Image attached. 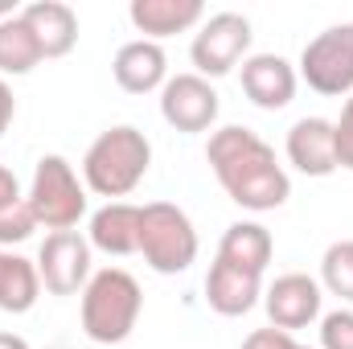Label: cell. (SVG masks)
<instances>
[{
	"mask_svg": "<svg viewBox=\"0 0 353 349\" xmlns=\"http://www.w3.org/2000/svg\"><path fill=\"white\" fill-rule=\"evenodd\" d=\"M205 161L218 177V185L226 189V197L251 214L279 210L292 197V177L275 161V148L243 123H226L210 132Z\"/></svg>",
	"mask_w": 353,
	"mask_h": 349,
	"instance_id": "obj_1",
	"label": "cell"
},
{
	"mask_svg": "<svg viewBox=\"0 0 353 349\" xmlns=\"http://www.w3.org/2000/svg\"><path fill=\"white\" fill-rule=\"evenodd\" d=\"M148 169H152V140L132 123H115L90 140L83 157V185L107 201H119L148 177Z\"/></svg>",
	"mask_w": 353,
	"mask_h": 349,
	"instance_id": "obj_2",
	"label": "cell"
},
{
	"mask_svg": "<svg viewBox=\"0 0 353 349\" xmlns=\"http://www.w3.org/2000/svg\"><path fill=\"white\" fill-rule=\"evenodd\" d=\"M144 312V296L136 275L123 267H103L83 288V333L94 346H119L132 337L136 321Z\"/></svg>",
	"mask_w": 353,
	"mask_h": 349,
	"instance_id": "obj_3",
	"label": "cell"
},
{
	"mask_svg": "<svg viewBox=\"0 0 353 349\" xmlns=\"http://www.w3.org/2000/svg\"><path fill=\"white\" fill-rule=\"evenodd\" d=\"M197 230L173 201H148L140 218V255L157 275H181L197 263Z\"/></svg>",
	"mask_w": 353,
	"mask_h": 349,
	"instance_id": "obj_4",
	"label": "cell"
},
{
	"mask_svg": "<svg viewBox=\"0 0 353 349\" xmlns=\"http://www.w3.org/2000/svg\"><path fill=\"white\" fill-rule=\"evenodd\" d=\"M29 206L37 214V226L54 230H74L87 218V185L79 181L74 165L58 152L41 157L33 169V185H29Z\"/></svg>",
	"mask_w": 353,
	"mask_h": 349,
	"instance_id": "obj_5",
	"label": "cell"
},
{
	"mask_svg": "<svg viewBox=\"0 0 353 349\" xmlns=\"http://www.w3.org/2000/svg\"><path fill=\"white\" fill-rule=\"evenodd\" d=\"M316 94H353V21L345 25H329L325 33H316L304 54H300V70H296Z\"/></svg>",
	"mask_w": 353,
	"mask_h": 349,
	"instance_id": "obj_6",
	"label": "cell"
},
{
	"mask_svg": "<svg viewBox=\"0 0 353 349\" xmlns=\"http://www.w3.org/2000/svg\"><path fill=\"white\" fill-rule=\"evenodd\" d=\"M251 21L243 12H214L201 21V29L193 33V46H189V58L197 66L201 79H222L230 74L239 62H247V50H251Z\"/></svg>",
	"mask_w": 353,
	"mask_h": 349,
	"instance_id": "obj_7",
	"label": "cell"
},
{
	"mask_svg": "<svg viewBox=\"0 0 353 349\" xmlns=\"http://www.w3.org/2000/svg\"><path fill=\"white\" fill-rule=\"evenodd\" d=\"M37 275H41V288L50 296H79L90 283V243L87 235L79 230H54L46 235L41 251H37Z\"/></svg>",
	"mask_w": 353,
	"mask_h": 349,
	"instance_id": "obj_8",
	"label": "cell"
},
{
	"mask_svg": "<svg viewBox=\"0 0 353 349\" xmlns=\"http://www.w3.org/2000/svg\"><path fill=\"white\" fill-rule=\"evenodd\" d=\"M218 90L210 87V79H201L197 70L193 74H173L165 87H161V115L165 123L176 132H210L218 123Z\"/></svg>",
	"mask_w": 353,
	"mask_h": 349,
	"instance_id": "obj_9",
	"label": "cell"
},
{
	"mask_svg": "<svg viewBox=\"0 0 353 349\" xmlns=\"http://www.w3.org/2000/svg\"><path fill=\"white\" fill-rule=\"evenodd\" d=\"M321 283L304 271H288L279 275L271 288L263 292V304H267V317L275 329L283 333H296V329H308L312 321H321Z\"/></svg>",
	"mask_w": 353,
	"mask_h": 349,
	"instance_id": "obj_10",
	"label": "cell"
},
{
	"mask_svg": "<svg viewBox=\"0 0 353 349\" xmlns=\"http://www.w3.org/2000/svg\"><path fill=\"white\" fill-rule=\"evenodd\" d=\"M239 79H243V94L263 111H283L296 99V87H300L296 66L279 54H251L243 62Z\"/></svg>",
	"mask_w": 353,
	"mask_h": 349,
	"instance_id": "obj_11",
	"label": "cell"
},
{
	"mask_svg": "<svg viewBox=\"0 0 353 349\" xmlns=\"http://www.w3.org/2000/svg\"><path fill=\"white\" fill-rule=\"evenodd\" d=\"M288 161L304 177H329L337 173V144H333V119L325 115H304L288 128Z\"/></svg>",
	"mask_w": 353,
	"mask_h": 349,
	"instance_id": "obj_12",
	"label": "cell"
},
{
	"mask_svg": "<svg viewBox=\"0 0 353 349\" xmlns=\"http://www.w3.org/2000/svg\"><path fill=\"white\" fill-rule=\"evenodd\" d=\"M140 218H144V206H132V201H107L90 214L87 226V243L90 251H103V255H140Z\"/></svg>",
	"mask_w": 353,
	"mask_h": 349,
	"instance_id": "obj_13",
	"label": "cell"
},
{
	"mask_svg": "<svg viewBox=\"0 0 353 349\" xmlns=\"http://www.w3.org/2000/svg\"><path fill=\"white\" fill-rule=\"evenodd\" d=\"M111 74L115 83L128 90V94H152L169 83V58L161 50V41H123L115 50V62H111Z\"/></svg>",
	"mask_w": 353,
	"mask_h": 349,
	"instance_id": "obj_14",
	"label": "cell"
},
{
	"mask_svg": "<svg viewBox=\"0 0 353 349\" xmlns=\"http://www.w3.org/2000/svg\"><path fill=\"white\" fill-rule=\"evenodd\" d=\"M263 296V275H251L243 267L214 259L205 271V304L218 317H247Z\"/></svg>",
	"mask_w": 353,
	"mask_h": 349,
	"instance_id": "obj_15",
	"label": "cell"
},
{
	"mask_svg": "<svg viewBox=\"0 0 353 349\" xmlns=\"http://www.w3.org/2000/svg\"><path fill=\"white\" fill-rule=\"evenodd\" d=\"M128 17L136 33H144V41H165L173 33H189L193 25H201L205 4L201 0H132Z\"/></svg>",
	"mask_w": 353,
	"mask_h": 349,
	"instance_id": "obj_16",
	"label": "cell"
},
{
	"mask_svg": "<svg viewBox=\"0 0 353 349\" xmlns=\"http://www.w3.org/2000/svg\"><path fill=\"white\" fill-rule=\"evenodd\" d=\"M25 25L33 29L46 58H66L79 46V12L62 0H33L21 8Z\"/></svg>",
	"mask_w": 353,
	"mask_h": 349,
	"instance_id": "obj_17",
	"label": "cell"
},
{
	"mask_svg": "<svg viewBox=\"0 0 353 349\" xmlns=\"http://www.w3.org/2000/svg\"><path fill=\"white\" fill-rule=\"evenodd\" d=\"M271 255H275V239L263 222H234V226H226V235L218 243V259L230 267H243L251 275H263Z\"/></svg>",
	"mask_w": 353,
	"mask_h": 349,
	"instance_id": "obj_18",
	"label": "cell"
},
{
	"mask_svg": "<svg viewBox=\"0 0 353 349\" xmlns=\"http://www.w3.org/2000/svg\"><path fill=\"white\" fill-rule=\"evenodd\" d=\"M41 296V275H37V263L17 255V251H4L0 247V312H29Z\"/></svg>",
	"mask_w": 353,
	"mask_h": 349,
	"instance_id": "obj_19",
	"label": "cell"
},
{
	"mask_svg": "<svg viewBox=\"0 0 353 349\" xmlns=\"http://www.w3.org/2000/svg\"><path fill=\"white\" fill-rule=\"evenodd\" d=\"M41 62H46V54H41L33 29L25 25V17L21 12L17 17H4L0 21V79H8V74L21 79V74H29Z\"/></svg>",
	"mask_w": 353,
	"mask_h": 349,
	"instance_id": "obj_20",
	"label": "cell"
},
{
	"mask_svg": "<svg viewBox=\"0 0 353 349\" xmlns=\"http://www.w3.org/2000/svg\"><path fill=\"white\" fill-rule=\"evenodd\" d=\"M321 288L337 300L353 304V239L333 243L325 255H321Z\"/></svg>",
	"mask_w": 353,
	"mask_h": 349,
	"instance_id": "obj_21",
	"label": "cell"
},
{
	"mask_svg": "<svg viewBox=\"0 0 353 349\" xmlns=\"http://www.w3.org/2000/svg\"><path fill=\"white\" fill-rule=\"evenodd\" d=\"M33 230H37V214H33L29 197H21V201H12V206L0 210V247H17Z\"/></svg>",
	"mask_w": 353,
	"mask_h": 349,
	"instance_id": "obj_22",
	"label": "cell"
},
{
	"mask_svg": "<svg viewBox=\"0 0 353 349\" xmlns=\"http://www.w3.org/2000/svg\"><path fill=\"white\" fill-rule=\"evenodd\" d=\"M321 349H353V308H333L321 317Z\"/></svg>",
	"mask_w": 353,
	"mask_h": 349,
	"instance_id": "obj_23",
	"label": "cell"
},
{
	"mask_svg": "<svg viewBox=\"0 0 353 349\" xmlns=\"http://www.w3.org/2000/svg\"><path fill=\"white\" fill-rule=\"evenodd\" d=\"M333 144H337V169L353 173V94L341 107V119H333Z\"/></svg>",
	"mask_w": 353,
	"mask_h": 349,
	"instance_id": "obj_24",
	"label": "cell"
},
{
	"mask_svg": "<svg viewBox=\"0 0 353 349\" xmlns=\"http://www.w3.org/2000/svg\"><path fill=\"white\" fill-rule=\"evenodd\" d=\"M296 346H300V341H296L292 333L275 329V325H271V329H255V333L243 341V349H296Z\"/></svg>",
	"mask_w": 353,
	"mask_h": 349,
	"instance_id": "obj_25",
	"label": "cell"
},
{
	"mask_svg": "<svg viewBox=\"0 0 353 349\" xmlns=\"http://www.w3.org/2000/svg\"><path fill=\"white\" fill-rule=\"evenodd\" d=\"M21 197H25V193H21V181H17V173L0 165V210H4V206H12V201H21Z\"/></svg>",
	"mask_w": 353,
	"mask_h": 349,
	"instance_id": "obj_26",
	"label": "cell"
},
{
	"mask_svg": "<svg viewBox=\"0 0 353 349\" xmlns=\"http://www.w3.org/2000/svg\"><path fill=\"white\" fill-rule=\"evenodd\" d=\"M12 115H17V99H12V87L0 79V140H4V132H8V123H12Z\"/></svg>",
	"mask_w": 353,
	"mask_h": 349,
	"instance_id": "obj_27",
	"label": "cell"
},
{
	"mask_svg": "<svg viewBox=\"0 0 353 349\" xmlns=\"http://www.w3.org/2000/svg\"><path fill=\"white\" fill-rule=\"evenodd\" d=\"M0 349H29V341L21 333H0Z\"/></svg>",
	"mask_w": 353,
	"mask_h": 349,
	"instance_id": "obj_28",
	"label": "cell"
},
{
	"mask_svg": "<svg viewBox=\"0 0 353 349\" xmlns=\"http://www.w3.org/2000/svg\"><path fill=\"white\" fill-rule=\"evenodd\" d=\"M54 349H66V346H54Z\"/></svg>",
	"mask_w": 353,
	"mask_h": 349,
	"instance_id": "obj_29",
	"label": "cell"
},
{
	"mask_svg": "<svg viewBox=\"0 0 353 349\" xmlns=\"http://www.w3.org/2000/svg\"><path fill=\"white\" fill-rule=\"evenodd\" d=\"M296 349H308V346H296Z\"/></svg>",
	"mask_w": 353,
	"mask_h": 349,
	"instance_id": "obj_30",
	"label": "cell"
},
{
	"mask_svg": "<svg viewBox=\"0 0 353 349\" xmlns=\"http://www.w3.org/2000/svg\"><path fill=\"white\" fill-rule=\"evenodd\" d=\"M90 349H99V346H90Z\"/></svg>",
	"mask_w": 353,
	"mask_h": 349,
	"instance_id": "obj_31",
	"label": "cell"
}]
</instances>
